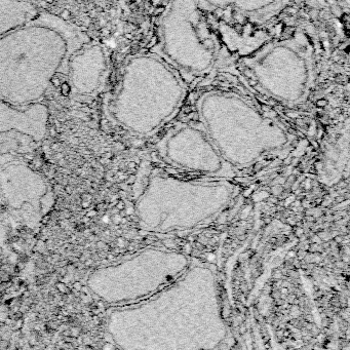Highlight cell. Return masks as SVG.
Instances as JSON below:
<instances>
[{
    "label": "cell",
    "instance_id": "30bf717a",
    "mask_svg": "<svg viewBox=\"0 0 350 350\" xmlns=\"http://www.w3.org/2000/svg\"><path fill=\"white\" fill-rule=\"evenodd\" d=\"M60 89H61V94L63 95L64 97H68L69 95H70L71 86H70V84L67 82V81H64V82L61 83V85H60Z\"/></svg>",
    "mask_w": 350,
    "mask_h": 350
},
{
    "label": "cell",
    "instance_id": "7c38bea8",
    "mask_svg": "<svg viewBox=\"0 0 350 350\" xmlns=\"http://www.w3.org/2000/svg\"><path fill=\"white\" fill-rule=\"evenodd\" d=\"M45 2H47V3H52L54 2V0H44Z\"/></svg>",
    "mask_w": 350,
    "mask_h": 350
},
{
    "label": "cell",
    "instance_id": "7a4b0ae2",
    "mask_svg": "<svg viewBox=\"0 0 350 350\" xmlns=\"http://www.w3.org/2000/svg\"><path fill=\"white\" fill-rule=\"evenodd\" d=\"M184 96L180 73L168 62L158 55H140L124 67L113 110L124 126L139 129L148 119L171 116Z\"/></svg>",
    "mask_w": 350,
    "mask_h": 350
},
{
    "label": "cell",
    "instance_id": "3957f363",
    "mask_svg": "<svg viewBox=\"0 0 350 350\" xmlns=\"http://www.w3.org/2000/svg\"><path fill=\"white\" fill-rule=\"evenodd\" d=\"M244 66L264 92L287 104L302 102L313 85L314 54L303 32L267 43L247 58Z\"/></svg>",
    "mask_w": 350,
    "mask_h": 350
},
{
    "label": "cell",
    "instance_id": "8fae6325",
    "mask_svg": "<svg viewBox=\"0 0 350 350\" xmlns=\"http://www.w3.org/2000/svg\"><path fill=\"white\" fill-rule=\"evenodd\" d=\"M61 83H62L61 79H60V77L57 75V73H55V75L52 78V80H50V84L54 85L55 87H60Z\"/></svg>",
    "mask_w": 350,
    "mask_h": 350
},
{
    "label": "cell",
    "instance_id": "4fadbf2b",
    "mask_svg": "<svg viewBox=\"0 0 350 350\" xmlns=\"http://www.w3.org/2000/svg\"><path fill=\"white\" fill-rule=\"evenodd\" d=\"M1 255H2V249L0 247V257H1Z\"/></svg>",
    "mask_w": 350,
    "mask_h": 350
},
{
    "label": "cell",
    "instance_id": "6da1fadb",
    "mask_svg": "<svg viewBox=\"0 0 350 350\" xmlns=\"http://www.w3.org/2000/svg\"><path fill=\"white\" fill-rule=\"evenodd\" d=\"M67 54L54 30L28 24L0 36V100L17 107L40 101Z\"/></svg>",
    "mask_w": 350,
    "mask_h": 350
},
{
    "label": "cell",
    "instance_id": "277c9868",
    "mask_svg": "<svg viewBox=\"0 0 350 350\" xmlns=\"http://www.w3.org/2000/svg\"><path fill=\"white\" fill-rule=\"evenodd\" d=\"M159 43L163 59L183 75H203L215 64L217 45L197 0H168Z\"/></svg>",
    "mask_w": 350,
    "mask_h": 350
},
{
    "label": "cell",
    "instance_id": "ba28073f",
    "mask_svg": "<svg viewBox=\"0 0 350 350\" xmlns=\"http://www.w3.org/2000/svg\"><path fill=\"white\" fill-rule=\"evenodd\" d=\"M29 24L32 25H40V26H45L49 29L54 30L57 32L62 38L64 39L65 43L67 46V54L65 58L64 63L62 64L59 72L68 75V60L73 54L78 52L83 47V45L90 43L92 39L85 33L81 31L80 28L75 27L74 25H71L65 21V18L58 17L50 13H41L37 15V17L34 18Z\"/></svg>",
    "mask_w": 350,
    "mask_h": 350
},
{
    "label": "cell",
    "instance_id": "52a82bcc",
    "mask_svg": "<svg viewBox=\"0 0 350 350\" xmlns=\"http://www.w3.org/2000/svg\"><path fill=\"white\" fill-rule=\"evenodd\" d=\"M201 9L237 21L267 22L282 9L286 0H197Z\"/></svg>",
    "mask_w": 350,
    "mask_h": 350
},
{
    "label": "cell",
    "instance_id": "8992f818",
    "mask_svg": "<svg viewBox=\"0 0 350 350\" xmlns=\"http://www.w3.org/2000/svg\"><path fill=\"white\" fill-rule=\"evenodd\" d=\"M47 122L48 108L40 102L17 107L0 100V135L18 131L40 142L47 133Z\"/></svg>",
    "mask_w": 350,
    "mask_h": 350
},
{
    "label": "cell",
    "instance_id": "9c48e42d",
    "mask_svg": "<svg viewBox=\"0 0 350 350\" xmlns=\"http://www.w3.org/2000/svg\"><path fill=\"white\" fill-rule=\"evenodd\" d=\"M37 15L36 6L26 0H0V36L26 26Z\"/></svg>",
    "mask_w": 350,
    "mask_h": 350
},
{
    "label": "cell",
    "instance_id": "5b68a950",
    "mask_svg": "<svg viewBox=\"0 0 350 350\" xmlns=\"http://www.w3.org/2000/svg\"><path fill=\"white\" fill-rule=\"evenodd\" d=\"M0 190L10 207L18 210L29 205L36 212H41L48 186L43 178L32 168L21 163H13L0 171Z\"/></svg>",
    "mask_w": 350,
    "mask_h": 350
}]
</instances>
